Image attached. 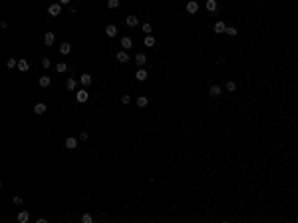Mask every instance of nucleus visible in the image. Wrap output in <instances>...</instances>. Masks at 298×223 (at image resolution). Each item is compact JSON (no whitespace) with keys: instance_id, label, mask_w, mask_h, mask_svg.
I'll use <instances>...</instances> for the list:
<instances>
[{"instance_id":"1","label":"nucleus","mask_w":298,"mask_h":223,"mask_svg":"<svg viewBox=\"0 0 298 223\" xmlns=\"http://www.w3.org/2000/svg\"><path fill=\"white\" fill-rule=\"evenodd\" d=\"M62 12V4H50L48 6V14L50 16H60Z\"/></svg>"},{"instance_id":"2","label":"nucleus","mask_w":298,"mask_h":223,"mask_svg":"<svg viewBox=\"0 0 298 223\" xmlns=\"http://www.w3.org/2000/svg\"><path fill=\"white\" fill-rule=\"evenodd\" d=\"M88 98H90V94H88L85 90H80V92L76 94V100L80 102V104H84V102H88Z\"/></svg>"},{"instance_id":"3","label":"nucleus","mask_w":298,"mask_h":223,"mask_svg":"<svg viewBox=\"0 0 298 223\" xmlns=\"http://www.w3.org/2000/svg\"><path fill=\"white\" fill-rule=\"evenodd\" d=\"M115 58H117V62H121V64H127V62H129V54L125 52V50L117 52V56H115Z\"/></svg>"},{"instance_id":"4","label":"nucleus","mask_w":298,"mask_h":223,"mask_svg":"<svg viewBox=\"0 0 298 223\" xmlns=\"http://www.w3.org/2000/svg\"><path fill=\"white\" fill-rule=\"evenodd\" d=\"M46 112H48V108H46V104H42V102H40V104H36V106H34V114L42 116V114H46Z\"/></svg>"},{"instance_id":"5","label":"nucleus","mask_w":298,"mask_h":223,"mask_svg":"<svg viewBox=\"0 0 298 223\" xmlns=\"http://www.w3.org/2000/svg\"><path fill=\"white\" fill-rule=\"evenodd\" d=\"M54 40H56L54 32H46V34H44V44H46V46H52V44H54Z\"/></svg>"},{"instance_id":"6","label":"nucleus","mask_w":298,"mask_h":223,"mask_svg":"<svg viewBox=\"0 0 298 223\" xmlns=\"http://www.w3.org/2000/svg\"><path fill=\"white\" fill-rule=\"evenodd\" d=\"M147 70H143V68H139L137 72H135V80H139V82H143V80H147Z\"/></svg>"},{"instance_id":"7","label":"nucleus","mask_w":298,"mask_h":223,"mask_svg":"<svg viewBox=\"0 0 298 223\" xmlns=\"http://www.w3.org/2000/svg\"><path fill=\"white\" fill-rule=\"evenodd\" d=\"M64 146H66L68 149H76V147H78V139L76 138H68L66 142H64Z\"/></svg>"},{"instance_id":"8","label":"nucleus","mask_w":298,"mask_h":223,"mask_svg":"<svg viewBox=\"0 0 298 223\" xmlns=\"http://www.w3.org/2000/svg\"><path fill=\"white\" fill-rule=\"evenodd\" d=\"M215 32H217V34H225V32H227V26H225L223 20H219V22L215 24Z\"/></svg>"},{"instance_id":"9","label":"nucleus","mask_w":298,"mask_h":223,"mask_svg":"<svg viewBox=\"0 0 298 223\" xmlns=\"http://www.w3.org/2000/svg\"><path fill=\"white\" fill-rule=\"evenodd\" d=\"M197 10H199V4L195 2V0H191V2H187V12H189V14H195Z\"/></svg>"},{"instance_id":"10","label":"nucleus","mask_w":298,"mask_h":223,"mask_svg":"<svg viewBox=\"0 0 298 223\" xmlns=\"http://www.w3.org/2000/svg\"><path fill=\"white\" fill-rule=\"evenodd\" d=\"M125 24H127V26H129V28H133V26H137V24H139V20H137V16H127V18H125Z\"/></svg>"},{"instance_id":"11","label":"nucleus","mask_w":298,"mask_h":223,"mask_svg":"<svg viewBox=\"0 0 298 223\" xmlns=\"http://www.w3.org/2000/svg\"><path fill=\"white\" fill-rule=\"evenodd\" d=\"M105 34H107L109 38H114L115 34H117V28H115L114 24H107V26H105Z\"/></svg>"},{"instance_id":"12","label":"nucleus","mask_w":298,"mask_h":223,"mask_svg":"<svg viewBox=\"0 0 298 223\" xmlns=\"http://www.w3.org/2000/svg\"><path fill=\"white\" fill-rule=\"evenodd\" d=\"M16 219H18V223H28V219H30V213H28V211H20V213H18V217H16Z\"/></svg>"},{"instance_id":"13","label":"nucleus","mask_w":298,"mask_h":223,"mask_svg":"<svg viewBox=\"0 0 298 223\" xmlns=\"http://www.w3.org/2000/svg\"><path fill=\"white\" fill-rule=\"evenodd\" d=\"M131 46H133L131 38H129V36H123V38H121V48H123V50H127V48H131Z\"/></svg>"},{"instance_id":"14","label":"nucleus","mask_w":298,"mask_h":223,"mask_svg":"<svg viewBox=\"0 0 298 223\" xmlns=\"http://www.w3.org/2000/svg\"><path fill=\"white\" fill-rule=\"evenodd\" d=\"M80 82H82V86H85V88H88V86L91 84V76H90V74H82Z\"/></svg>"},{"instance_id":"15","label":"nucleus","mask_w":298,"mask_h":223,"mask_svg":"<svg viewBox=\"0 0 298 223\" xmlns=\"http://www.w3.org/2000/svg\"><path fill=\"white\" fill-rule=\"evenodd\" d=\"M60 52H62V54H70V52H72L70 42H62V44H60Z\"/></svg>"},{"instance_id":"16","label":"nucleus","mask_w":298,"mask_h":223,"mask_svg":"<svg viewBox=\"0 0 298 223\" xmlns=\"http://www.w3.org/2000/svg\"><path fill=\"white\" fill-rule=\"evenodd\" d=\"M38 84H40V88H48V86L52 84V80H50L48 76H42V78L38 80Z\"/></svg>"},{"instance_id":"17","label":"nucleus","mask_w":298,"mask_h":223,"mask_svg":"<svg viewBox=\"0 0 298 223\" xmlns=\"http://www.w3.org/2000/svg\"><path fill=\"white\" fill-rule=\"evenodd\" d=\"M209 94L213 96V98H219V96H221V88H219L217 84H215V86H211V90H209Z\"/></svg>"},{"instance_id":"18","label":"nucleus","mask_w":298,"mask_h":223,"mask_svg":"<svg viewBox=\"0 0 298 223\" xmlns=\"http://www.w3.org/2000/svg\"><path fill=\"white\" fill-rule=\"evenodd\" d=\"M135 62H137V64H139V68H141L143 64L147 62V56H145V54H141V52H139L137 56H135Z\"/></svg>"},{"instance_id":"19","label":"nucleus","mask_w":298,"mask_h":223,"mask_svg":"<svg viewBox=\"0 0 298 223\" xmlns=\"http://www.w3.org/2000/svg\"><path fill=\"white\" fill-rule=\"evenodd\" d=\"M66 90H76V80H74V78H68L66 80Z\"/></svg>"},{"instance_id":"20","label":"nucleus","mask_w":298,"mask_h":223,"mask_svg":"<svg viewBox=\"0 0 298 223\" xmlns=\"http://www.w3.org/2000/svg\"><path fill=\"white\" fill-rule=\"evenodd\" d=\"M28 68H30V64L26 60H18V70H22V72H28Z\"/></svg>"},{"instance_id":"21","label":"nucleus","mask_w":298,"mask_h":223,"mask_svg":"<svg viewBox=\"0 0 298 223\" xmlns=\"http://www.w3.org/2000/svg\"><path fill=\"white\" fill-rule=\"evenodd\" d=\"M147 104H149V100H147L145 96H139V98H137V106H139V108H145Z\"/></svg>"},{"instance_id":"22","label":"nucleus","mask_w":298,"mask_h":223,"mask_svg":"<svg viewBox=\"0 0 298 223\" xmlns=\"http://www.w3.org/2000/svg\"><path fill=\"white\" fill-rule=\"evenodd\" d=\"M16 66H18V60H14V58H8V60H6V68L12 70V68H16Z\"/></svg>"},{"instance_id":"23","label":"nucleus","mask_w":298,"mask_h":223,"mask_svg":"<svg viewBox=\"0 0 298 223\" xmlns=\"http://www.w3.org/2000/svg\"><path fill=\"white\" fill-rule=\"evenodd\" d=\"M66 70H68V66L64 64V62H60V64H56V72H58V74H64Z\"/></svg>"},{"instance_id":"24","label":"nucleus","mask_w":298,"mask_h":223,"mask_svg":"<svg viewBox=\"0 0 298 223\" xmlns=\"http://www.w3.org/2000/svg\"><path fill=\"white\" fill-rule=\"evenodd\" d=\"M207 10H209V12L217 10V2H215V0H207Z\"/></svg>"},{"instance_id":"25","label":"nucleus","mask_w":298,"mask_h":223,"mask_svg":"<svg viewBox=\"0 0 298 223\" xmlns=\"http://www.w3.org/2000/svg\"><path fill=\"white\" fill-rule=\"evenodd\" d=\"M82 223H94V217L90 213H84L82 215Z\"/></svg>"},{"instance_id":"26","label":"nucleus","mask_w":298,"mask_h":223,"mask_svg":"<svg viewBox=\"0 0 298 223\" xmlns=\"http://www.w3.org/2000/svg\"><path fill=\"white\" fill-rule=\"evenodd\" d=\"M145 46H155V38L153 36H145Z\"/></svg>"},{"instance_id":"27","label":"nucleus","mask_w":298,"mask_h":223,"mask_svg":"<svg viewBox=\"0 0 298 223\" xmlns=\"http://www.w3.org/2000/svg\"><path fill=\"white\" fill-rule=\"evenodd\" d=\"M227 90H229V92H235V90H237V84H235L232 80H231V82H227Z\"/></svg>"},{"instance_id":"28","label":"nucleus","mask_w":298,"mask_h":223,"mask_svg":"<svg viewBox=\"0 0 298 223\" xmlns=\"http://www.w3.org/2000/svg\"><path fill=\"white\" fill-rule=\"evenodd\" d=\"M151 30H153V28H151V24H143V32H145L147 36H151Z\"/></svg>"},{"instance_id":"29","label":"nucleus","mask_w":298,"mask_h":223,"mask_svg":"<svg viewBox=\"0 0 298 223\" xmlns=\"http://www.w3.org/2000/svg\"><path fill=\"white\" fill-rule=\"evenodd\" d=\"M117 6H119L117 0H107V8H117Z\"/></svg>"},{"instance_id":"30","label":"nucleus","mask_w":298,"mask_h":223,"mask_svg":"<svg viewBox=\"0 0 298 223\" xmlns=\"http://www.w3.org/2000/svg\"><path fill=\"white\" fill-rule=\"evenodd\" d=\"M50 66H52V62L48 60V58H44V60H42V68L46 70V68H50Z\"/></svg>"},{"instance_id":"31","label":"nucleus","mask_w":298,"mask_h":223,"mask_svg":"<svg viewBox=\"0 0 298 223\" xmlns=\"http://www.w3.org/2000/svg\"><path fill=\"white\" fill-rule=\"evenodd\" d=\"M121 102H123V104H129V102H131V96L123 94V96H121Z\"/></svg>"},{"instance_id":"32","label":"nucleus","mask_w":298,"mask_h":223,"mask_svg":"<svg viewBox=\"0 0 298 223\" xmlns=\"http://www.w3.org/2000/svg\"><path fill=\"white\" fill-rule=\"evenodd\" d=\"M225 34H229V36H237V28H227Z\"/></svg>"},{"instance_id":"33","label":"nucleus","mask_w":298,"mask_h":223,"mask_svg":"<svg viewBox=\"0 0 298 223\" xmlns=\"http://www.w3.org/2000/svg\"><path fill=\"white\" fill-rule=\"evenodd\" d=\"M14 205H22V197H20V195H14Z\"/></svg>"},{"instance_id":"34","label":"nucleus","mask_w":298,"mask_h":223,"mask_svg":"<svg viewBox=\"0 0 298 223\" xmlns=\"http://www.w3.org/2000/svg\"><path fill=\"white\" fill-rule=\"evenodd\" d=\"M85 139H88V133H85V132L80 133V142H85Z\"/></svg>"},{"instance_id":"35","label":"nucleus","mask_w":298,"mask_h":223,"mask_svg":"<svg viewBox=\"0 0 298 223\" xmlns=\"http://www.w3.org/2000/svg\"><path fill=\"white\" fill-rule=\"evenodd\" d=\"M36 223H48V221H46V219H38V221H36Z\"/></svg>"},{"instance_id":"36","label":"nucleus","mask_w":298,"mask_h":223,"mask_svg":"<svg viewBox=\"0 0 298 223\" xmlns=\"http://www.w3.org/2000/svg\"><path fill=\"white\" fill-rule=\"evenodd\" d=\"M223 223H229V221H223Z\"/></svg>"}]
</instances>
